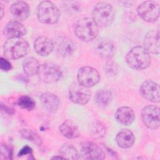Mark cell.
<instances>
[{
    "label": "cell",
    "instance_id": "cell-1",
    "mask_svg": "<svg viewBox=\"0 0 160 160\" xmlns=\"http://www.w3.org/2000/svg\"><path fill=\"white\" fill-rule=\"evenodd\" d=\"M126 61L131 68L141 70L149 66L151 56L149 52L143 46H136L127 54Z\"/></svg>",
    "mask_w": 160,
    "mask_h": 160
},
{
    "label": "cell",
    "instance_id": "cell-2",
    "mask_svg": "<svg viewBox=\"0 0 160 160\" xmlns=\"http://www.w3.org/2000/svg\"><path fill=\"white\" fill-rule=\"evenodd\" d=\"M74 33L79 39L89 42L96 38L98 33V26L92 18H82L75 24Z\"/></svg>",
    "mask_w": 160,
    "mask_h": 160
},
{
    "label": "cell",
    "instance_id": "cell-3",
    "mask_svg": "<svg viewBox=\"0 0 160 160\" xmlns=\"http://www.w3.org/2000/svg\"><path fill=\"white\" fill-rule=\"evenodd\" d=\"M29 50L28 42L21 38H11L4 44V54L9 59H17L26 55Z\"/></svg>",
    "mask_w": 160,
    "mask_h": 160
},
{
    "label": "cell",
    "instance_id": "cell-4",
    "mask_svg": "<svg viewBox=\"0 0 160 160\" xmlns=\"http://www.w3.org/2000/svg\"><path fill=\"white\" fill-rule=\"evenodd\" d=\"M92 16L98 26H108L113 21L114 11L112 6L109 3L99 2L94 6L92 11Z\"/></svg>",
    "mask_w": 160,
    "mask_h": 160
},
{
    "label": "cell",
    "instance_id": "cell-5",
    "mask_svg": "<svg viewBox=\"0 0 160 160\" xmlns=\"http://www.w3.org/2000/svg\"><path fill=\"white\" fill-rule=\"evenodd\" d=\"M38 19L44 24H55L60 17L58 7L51 1H43L39 3L37 9Z\"/></svg>",
    "mask_w": 160,
    "mask_h": 160
},
{
    "label": "cell",
    "instance_id": "cell-6",
    "mask_svg": "<svg viewBox=\"0 0 160 160\" xmlns=\"http://www.w3.org/2000/svg\"><path fill=\"white\" fill-rule=\"evenodd\" d=\"M38 75L41 81L52 83L60 79L62 76V70L54 63L46 62L40 65Z\"/></svg>",
    "mask_w": 160,
    "mask_h": 160
},
{
    "label": "cell",
    "instance_id": "cell-7",
    "mask_svg": "<svg viewBox=\"0 0 160 160\" xmlns=\"http://www.w3.org/2000/svg\"><path fill=\"white\" fill-rule=\"evenodd\" d=\"M137 12L143 20L153 22L159 18V5L154 1H146L138 6Z\"/></svg>",
    "mask_w": 160,
    "mask_h": 160
},
{
    "label": "cell",
    "instance_id": "cell-8",
    "mask_svg": "<svg viewBox=\"0 0 160 160\" xmlns=\"http://www.w3.org/2000/svg\"><path fill=\"white\" fill-rule=\"evenodd\" d=\"M141 118L144 125L149 129H156L160 125L159 108L154 105L145 106L141 111Z\"/></svg>",
    "mask_w": 160,
    "mask_h": 160
},
{
    "label": "cell",
    "instance_id": "cell-9",
    "mask_svg": "<svg viewBox=\"0 0 160 160\" xmlns=\"http://www.w3.org/2000/svg\"><path fill=\"white\" fill-rule=\"evenodd\" d=\"M100 80V76L98 71L90 66L81 68L78 72V83L90 88L96 85Z\"/></svg>",
    "mask_w": 160,
    "mask_h": 160
},
{
    "label": "cell",
    "instance_id": "cell-10",
    "mask_svg": "<svg viewBox=\"0 0 160 160\" xmlns=\"http://www.w3.org/2000/svg\"><path fill=\"white\" fill-rule=\"evenodd\" d=\"M69 97L71 101L79 104H86L91 98V92L79 83H73L69 88Z\"/></svg>",
    "mask_w": 160,
    "mask_h": 160
},
{
    "label": "cell",
    "instance_id": "cell-11",
    "mask_svg": "<svg viewBox=\"0 0 160 160\" xmlns=\"http://www.w3.org/2000/svg\"><path fill=\"white\" fill-rule=\"evenodd\" d=\"M159 84L151 80L144 81L139 88V93L141 96L153 102H158L159 101Z\"/></svg>",
    "mask_w": 160,
    "mask_h": 160
},
{
    "label": "cell",
    "instance_id": "cell-12",
    "mask_svg": "<svg viewBox=\"0 0 160 160\" xmlns=\"http://www.w3.org/2000/svg\"><path fill=\"white\" fill-rule=\"evenodd\" d=\"M81 152L86 159L101 160L105 158V153L102 149L99 146L91 141L81 142Z\"/></svg>",
    "mask_w": 160,
    "mask_h": 160
},
{
    "label": "cell",
    "instance_id": "cell-13",
    "mask_svg": "<svg viewBox=\"0 0 160 160\" xmlns=\"http://www.w3.org/2000/svg\"><path fill=\"white\" fill-rule=\"evenodd\" d=\"M96 52L105 59L111 58L115 52V45L110 39L103 38L99 39L94 44Z\"/></svg>",
    "mask_w": 160,
    "mask_h": 160
},
{
    "label": "cell",
    "instance_id": "cell-14",
    "mask_svg": "<svg viewBox=\"0 0 160 160\" xmlns=\"http://www.w3.org/2000/svg\"><path fill=\"white\" fill-rule=\"evenodd\" d=\"M54 48L57 52L63 57L72 55L75 51L76 47L73 42L67 37L60 36L54 41Z\"/></svg>",
    "mask_w": 160,
    "mask_h": 160
},
{
    "label": "cell",
    "instance_id": "cell-15",
    "mask_svg": "<svg viewBox=\"0 0 160 160\" xmlns=\"http://www.w3.org/2000/svg\"><path fill=\"white\" fill-rule=\"evenodd\" d=\"M144 48L152 54H159V30L149 31L144 37Z\"/></svg>",
    "mask_w": 160,
    "mask_h": 160
},
{
    "label": "cell",
    "instance_id": "cell-16",
    "mask_svg": "<svg viewBox=\"0 0 160 160\" xmlns=\"http://www.w3.org/2000/svg\"><path fill=\"white\" fill-rule=\"evenodd\" d=\"M27 32L26 28L18 21H11L4 28V36L9 38H18L25 35Z\"/></svg>",
    "mask_w": 160,
    "mask_h": 160
},
{
    "label": "cell",
    "instance_id": "cell-17",
    "mask_svg": "<svg viewBox=\"0 0 160 160\" xmlns=\"http://www.w3.org/2000/svg\"><path fill=\"white\" fill-rule=\"evenodd\" d=\"M34 47L36 52L42 56H46L51 54L54 48V41L46 36H39L34 41Z\"/></svg>",
    "mask_w": 160,
    "mask_h": 160
},
{
    "label": "cell",
    "instance_id": "cell-18",
    "mask_svg": "<svg viewBox=\"0 0 160 160\" xmlns=\"http://www.w3.org/2000/svg\"><path fill=\"white\" fill-rule=\"evenodd\" d=\"M39 101L42 107L48 112H56L60 104L58 97L51 92H44L41 94Z\"/></svg>",
    "mask_w": 160,
    "mask_h": 160
},
{
    "label": "cell",
    "instance_id": "cell-19",
    "mask_svg": "<svg viewBox=\"0 0 160 160\" xmlns=\"http://www.w3.org/2000/svg\"><path fill=\"white\" fill-rule=\"evenodd\" d=\"M10 11L12 15L19 21L26 19L30 14L29 5L22 1H16L12 3L10 7Z\"/></svg>",
    "mask_w": 160,
    "mask_h": 160
},
{
    "label": "cell",
    "instance_id": "cell-20",
    "mask_svg": "<svg viewBox=\"0 0 160 160\" xmlns=\"http://www.w3.org/2000/svg\"><path fill=\"white\" fill-rule=\"evenodd\" d=\"M115 118L120 124L124 126H129L134 121L135 114L132 109L130 107L122 106L117 109Z\"/></svg>",
    "mask_w": 160,
    "mask_h": 160
},
{
    "label": "cell",
    "instance_id": "cell-21",
    "mask_svg": "<svg viewBox=\"0 0 160 160\" xmlns=\"http://www.w3.org/2000/svg\"><path fill=\"white\" fill-rule=\"evenodd\" d=\"M135 141L133 133L129 129H122L116 135V141L118 145L122 148H131Z\"/></svg>",
    "mask_w": 160,
    "mask_h": 160
},
{
    "label": "cell",
    "instance_id": "cell-22",
    "mask_svg": "<svg viewBox=\"0 0 160 160\" xmlns=\"http://www.w3.org/2000/svg\"><path fill=\"white\" fill-rule=\"evenodd\" d=\"M60 132L66 138L74 139L79 136L78 126L69 120L64 121L59 127Z\"/></svg>",
    "mask_w": 160,
    "mask_h": 160
},
{
    "label": "cell",
    "instance_id": "cell-23",
    "mask_svg": "<svg viewBox=\"0 0 160 160\" xmlns=\"http://www.w3.org/2000/svg\"><path fill=\"white\" fill-rule=\"evenodd\" d=\"M40 64L39 61L33 57H29L25 59L22 62V68L26 73L29 76H32L38 74Z\"/></svg>",
    "mask_w": 160,
    "mask_h": 160
},
{
    "label": "cell",
    "instance_id": "cell-24",
    "mask_svg": "<svg viewBox=\"0 0 160 160\" xmlns=\"http://www.w3.org/2000/svg\"><path fill=\"white\" fill-rule=\"evenodd\" d=\"M89 132L94 138H101L106 134V127L101 122L94 121L89 126Z\"/></svg>",
    "mask_w": 160,
    "mask_h": 160
},
{
    "label": "cell",
    "instance_id": "cell-25",
    "mask_svg": "<svg viewBox=\"0 0 160 160\" xmlns=\"http://www.w3.org/2000/svg\"><path fill=\"white\" fill-rule=\"evenodd\" d=\"M112 98V93L108 89H101L97 92L95 96L96 102L101 106H106L109 104L111 101Z\"/></svg>",
    "mask_w": 160,
    "mask_h": 160
},
{
    "label": "cell",
    "instance_id": "cell-26",
    "mask_svg": "<svg viewBox=\"0 0 160 160\" xmlns=\"http://www.w3.org/2000/svg\"><path fill=\"white\" fill-rule=\"evenodd\" d=\"M60 156L64 159H78L79 154L78 151L72 146L69 144H64L59 149Z\"/></svg>",
    "mask_w": 160,
    "mask_h": 160
},
{
    "label": "cell",
    "instance_id": "cell-27",
    "mask_svg": "<svg viewBox=\"0 0 160 160\" xmlns=\"http://www.w3.org/2000/svg\"><path fill=\"white\" fill-rule=\"evenodd\" d=\"M17 104L21 108L29 111L33 109L35 107V102L33 99L27 95H23L19 98Z\"/></svg>",
    "mask_w": 160,
    "mask_h": 160
},
{
    "label": "cell",
    "instance_id": "cell-28",
    "mask_svg": "<svg viewBox=\"0 0 160 160\" xmlns=\"http://www.w3.org/2000/svg\"><path fill=\"white\" fill-rule=\"evenodd\" d=\"M21 136L24 139H26L29 141H31L36 144H41V139L37 134L33 132L32 130L29 129H22L20 132Z\"/></svg>",
    "mask_w": 160,
    "mask_h": 160
},
{
    "label": "cell",
    "instance_id": "cell-29",
    "mask_svg": "<svg viewBox=\"0 0 160 160\" xmlns=\"http://www.w3.org/2000/svg\"><path fill=\"white\" fill-rule=\"evenodd\" d=\"M104 72L109 76H113L118 74L119 71V67L118 64L112 61H109L106 62L104 66Z\"/></svg>",
    "mask_w": 160,
    "mask_h": 160
},
{
    "label": "cell",
    "instance_id": "cell-30",
    "mask_svg": "<svg viewBox=\"0 0 160 160\" xmlns=\"http://www.w3.org/2000/svg\"><path fill=\"white\" fill-rule=\"evenodd\" d=\"M13 154L12 148L6 144L1 145V156L3 159H9L12 158Z\"/></svg>",
    "mask_w": 160,
    "mask_h": 160
},
{
    "label": "cell",
    "instance_id": "cell-31",
    "mask_svg": "<svg viewBox=\"0 0 160 160\" xmlns=\"http://www.w3.org/2000/svg\"><path fill=\"white\" fill-rule=\"evenodd\" d=\"M11 64L5 58L1 57L0 58V68L3 71H8L11 69Z\"/></svg>",
    "mask_w": 160,
    "mask_h": 160
},
{
    "label": "cell",
    "instance_id": "cell-32",
    "mask_svg": "<svg viewBox=\"0 0 160 160\" xmlns=\"http://www.w3.org/2000/svg\"><path fill=\"white\" fill-rule=\"evenodd\" d=\"M66 6L68 8V10H69L70 11H78L79 10L80 6L78 2L75 1H68V2H65Z\"/></svg>",
    "mask_w": 160,
    "mask_h": 160
},
{
    "label": "cell",
    "instance_id": "cell-33",
    "mask_svg": "<svg viewBox=\"0 0 160 160\" xmlns=\"http://www.w3.org/2000/svg\"><path fill=\"white\" fill-rule=\"evenodd\" d=\"M32 153V149L28 146H26L23 147L19 151L18 154V156H22L23 155H27V154H31Z\"/></svg>",
    "mask_w": 160,
    "mask_h": 160
},
{
    "label": "cell",
    "instance_id": "cell-34",
    "mask_svg": "<svg viewBox=\"0 0 160 160\" xmlns=\"http://www.w3.org/2000/svg\"><path fill=\"white\" fill-rule=\"evenodd\" d=\"M0 5H1V18H2L4 15V8L2 3H0Z\"/></svg>",
    "mask_w": 160,
    "mask_h": 160
}]
</instances>
